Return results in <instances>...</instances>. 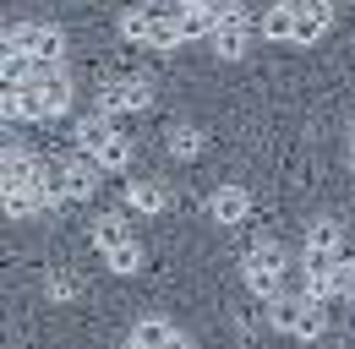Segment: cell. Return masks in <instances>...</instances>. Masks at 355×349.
Instances as JSON below:
<instances>
[{
	"instance_id": "24",
	"label": "cell",
	"mask_w": 355,
	"mask_h": 349,
	"mask_svg": "<svg viewBox=\"0 0 355 349\" xmlns=\"http://www.w3.org/2000/svg\"><path fill=\"white\" fill-rule=\"evenodd\" d=\"M126 349H142V344H137V339H126Z\"/></svg>"
},
{
	"instance_id": "16",
	"label": "cell",
	"mask_w": 355,
	"mask_h": 349,
	"mask_svg": "<svg viewBox=\"0 0 355 349\" xmlns=\"http://www.w3.org/2000/svg\"><path fill=\"white\" fill-rule=\"evenodd\" d=\"M170 333H175L170 316H137V322H132V339L142 349H164V344H170Z\"/></svg>"
},
{
	"instance_id": "22",
	"label": "cell",
	"mask_w": 355,
	"mask_h": 349,
	"mask_svg": "<svg viewBox=\"0 0 355 349\" xmlns=\"http://www.w3.org/2000/svg\"><path fill=\"white\" fill-rule=\"evenodd\" d=\"M328 22H311V17H295V44H311L317 33H322Z\"/></svg>"
},
{
	"instance_id": "12",
	"label": "cell",
	"mask_w": 355,
	"mask_h": 349,
	"mask_svg": "<svg viewBox=\"0 0 355 349\" xmlns=\"http://www.w3.org/2000/svg\"><path fill=\"white\" fill-rule=\"evenodd\" d=\"M180 39H214V28H219V6L214 0H202V6H180Z\"/></svg>"
},
{
	"instance_id": "6",
	"label": "cell",
	"mask_w": 355,
	"mask_h": 349,
	"mask_svg": "<svg viewBox=\"0 0 355 349\" xmlns=\"http://www.w3.org/2000/svg\"><path fill=\"white\" fill-rule=\"evenodd\" d=\"M241 273H246V284H252L257 301H273L279 284H284V251L279 246H252L246 262H241Z\"/></svg>"
},
{
	"instance_id": "8",
	"label": "cell",
	"mask_w": 355,
	"mask_h": 349,
	"mask_svg": "<svg viewBox=\"0 0 355 349\" xmlns=\"http://www.w3.org/2000/svg\"><path fill=\"white\" fill-rule=\"evenodd\" d=\"M246 39H252V17H246V6H224L219 11V28H214V55L219 60H235V55H246Z\"/></svg>"
},
{
	"instance_id": "21",
	"label": "cell",
	"mask_w": 355,
	"mask_h": 349,
	"mask_svg": "<svg viewBox=\"0 0 355 349\" xmlns=\"http://www.w3.org/2000/svg\"><path fill=\"white\" fill-rule=\"evenodd\" d=\"M49 301H71V295H77V278H71V273H49Z\"/></svg>"
},
{
	"instance_id": "18",
	"label": "cell",
	"mask_w": 355,
	"mask_h": 349,
	"mask_svg": "<svg viewBox=\"0 0 355 349\" xmlns=\"http://www.w3.org/2000/svg\"><path fill=\"white\" fill-rule=\"evenodd\" d=\"M49 202H44V191H6V218H33V213H44Z\"/></svg>"
},
{
	"instance_id": "27",
	"label": "cell",
	"mask_w": 355,
	"mask_h": 349,
	"mask_svg": "<svg viewBox=\"0 0 355 349\" xmlns=\"http://www.w3.org/2000/svg\"><path fill=\"white\" fill-rule=\"evenodd\" d=\"M350 142H355V136H350Z\"/></svg>"
},
{
	"instance_id": "26",
	"label": "cell",
	"mask_w": 355,
	"mask_h": 349,
	"mask_svg": "<svg viewBox=\"0 0 355 349\" xmlns=\"http://www.w3.org/2000/svg\"><path fill=\"white\" fill-rule=\"evenodd\" d=\"M186 6H202V0H186Z\"/></svg>"
},
{
	"instance_id": "4",
	"label": "cell",
	"mask_w": 355,
	"mask_h": 349,
	"mask_svg": "<svg viewBox=\"0 0 355 349\" xmlns=\"http://www.w3.org/2000/svg\"><path fill=\"white\" fill-rule=\"evenodd\" d=\"M6 49L33 55L39 66H66V33H60V28H44V22H17V28H6Z\"/></svg>"
},
{
	"instance_id": "13",
	"label": "cell",
	"mask_w": 355,
	"mask_h": 349,
	"mask_svg": "<svg viewBox=\"0 0 355 349\" xmlns=\"http://www.w3.org/2000/svg\"><path fill=\"white\" fill-rule=\"evenodd\" d=\"M132 240H137V235H132V224H126L121 213H98V218H93V246H98L104 257L121 251V246H132Z\"/></svg>"
},
{
	"instance_id": "7",
	"label": "cell",
	"mask_w": 355,
	"mask_h": 349,
	"mask_svg": "<svg viewBox=\"0 0 355 349\" xmlns=\"http://www.w3.org/2000/svg\"><path fill=\"white\" fill-rule=\"evenodd\" d=\"M153 104V82H142V77H126V82H110L98 87V109L93 115H132V109H148Z\"/></svg>"
},
{
	"instance_id": "14",
	"label": "cell",
	"mask_w": 355,
	"mask_h": 349,
	"mask_svg": "<svg viewBox=\"0 0 355 349\" xmlns=\"http://www.w3.org/2000/svg\"><path fill=\"white\" fill-rule=\"evenodd\" d=\"M164 202H170V197H164L159 180H142V174L126 180V208H137V213H164Z\"/></svg>"
},
{
	"instance_id": "2",
	"label": "cell",
	"mask_w": 355,
	"mask_h": 349,
	"mask_svg": "<svg viewBox=\"0 0 355 349\" xmlns=\"http://www.w3.org/2000/svg\"><path fill=\"white\" fill-rule=\"evenodd\" d=\"M268 322L279 333H290V339H322L328 333V311H322V301H311V295H273Z\"/></svg>"
},
{
	"instance_id": "10",
	"label": "cell",
	"mask_w": 355,
	"mask_h": 349,
	"mask_svg": "<svg viewBox=\"0 0 355 349\" xmlns=\"http://www.w3.org/2000/svg\"><path fill=\"white\" fill-rule=\"evenodd\" d=\"M44 186V164L28 147H6L0 159V191H39Z\"/></svg>"
},
{
	"instance_id": "5",
	"label": "cell",
	"mask_w": 355,
	"mask_h": 349,
	"mask_svg": "<svg viewBox=\"0 0 355 349\" xmlns=\"http://www.w3.org/2000/svg\"><path fill=\"white\" fill-rule=\"evenodd\" d=\"M121 33L132 44H148V49H175V44H186L175 11H126L121 17Z\"/></svg>"
},
{
	"instance_id": "9",
	"label": "cell",
	"mask_w": 355,
	"mask_h": 349,
	"mask_svg": "<svg viewBox=\"0 0 355 349\" xmlns=\"http://www.w3.org/2000/svg\"><path fill=\"white\" fill-rule=\"evenodd\" d=\"M345 257V229L334 218H311L306 229V267H339Z\"/></svg>"
},
{
	"instance_id": "11",
	"label": "cell",
	"mask_w": 355,
	"mask_h": 349,
	"mask_svg": "<svg viewBox=\"0 0 355 349\" xmlns=\"http://www.w3.org/2000/svg\"><path fill=\"white\" fill-rule=\"evenodd\" d=\"M246 213H252V197H246L241 186H219V191L208 197V218H214V224H241Z\"/></svg>"
},
{
	"instance_id": "15",
	"label": "cell",
	"mask_w": 355,
	"mask_h": 349,
	"mask_svg": "<svg viewBox=\"0 0 355 349\" xmlns=\"http://www.w3.org/2000/svg\"><path fill=\"white\" fill-rule=\"evenodd\" d=\"M263 39H268V44H295V11H290L284 0H273V6H268Z\"/></svg>"
},
{
	"instance_id": "3",
	"label": "cell",
	"mask_w": 355,
	"mask_h": 349,
	"mask_svg": "<svg viewBox=\"0 0 355 349\" xmlns=\"http://www.w3.org/2000/svg\"><path fill=\"white\" fill-rule=\"evenodd\" d=\"M77 153H88L98 170H126V164H132V142L110 126L104 115H88V120L77 126Z\"/></svg>"
},
{
	"instance_id": "1",
	"label": "cell",
	"mask_w": 355,
	"mask_h": 349,
	"mask_svg": "<svg viewBox=\"0 0 355 349\" xmlns=\"http://www.w3.org/2000/svg\"><path fill=\"white\" fill-rule=\"evenodd\" d=\"M66 104H71V77H66V66H39L33 82L6 87V98H0L6 120H49V115H66Z\"/></svg>"
},
{
	"instance_id": "23",
	"label": "cell",
	"mask_w": 355,
	"mask_h": 349,
	"mask_svg": "<svg viewBox=\"0 0 355 349\" xmlns=\"http://www.w3.org/2000/svg\"><path fill=\"white\" fill-rule=\"evenodd\" d=\"M164 349H191V339H186V333H170V344Z\"/></svg>"
},
{
	"instance_id": "19",
	"label": "cell",
	"mask_w": 355,
	"mask_h": 349,
	"mask_svg": "<svg viewBox=\"0 0 355 349\" xmlns=\"http://www.w3.org/2000/svg\"><path fill=\"white\" fill-rule=\"evenodd\" d=\"M295 17H311V22H334V0H284Z\"/></svg>"
},
{
	"instance_id": "17",
	"label": "cell",
	"mask_w": 355,
	"mask_h": 349,
	"mask_svg": "<svg viewBox=\"0 0 355 349\" xmlns=\"http://www.w3.org/2000/svg\"><path fill=\"white\" fill-rule=\"evenodd\" d=\"M164 147H170V159H197V147H202V131L186 126V120H175V126H170V136H164Z\"/></svg>"
},
{
	"instance_id": "20",
	"label": "cell",
	"mask_w": 355,
	"mask_h": 349,
	"mask_svg": "<svg viewBox=\"0 0 355 349\" xmlns=\"http://www.w3.org/2000/svg\"><path fill=\"white\" fill-rule=\"evenodd\" d=\"M104 262H110L115 273H137V267H142V246H137V240H132V246H121V251H110V257H104Z\"/></svg>"
},
{
	"instance_id": "25",
	"label": "cell",
	"mask_w": 355,
	"mask_h": 349,
	"mask_svg": "<svg viewBox=\"0 0 355 349\" xmlns=\"http://www.w3.org/2000/svg\"><path fill=\"white\" fill-rule=\"evenodd\" d=\"M350 170H355V142H350Z\"/></svg>"
}]
</instances>
